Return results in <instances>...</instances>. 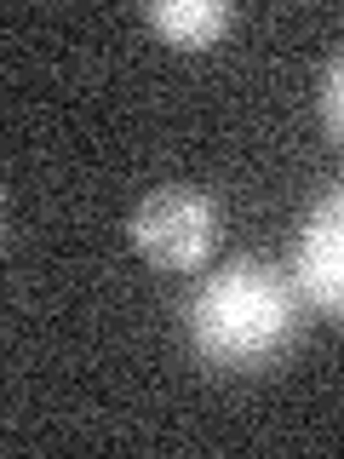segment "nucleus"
<instances>
[{"instance_id": "1", "label": "nucleus", "mask_w": 344, "mask_h": 459, "mask_svg": "<svg viewBox=\"0 0 344 459\" xmlns=\"http://www.w3.org/2000/svg\"><path fill=\"white\" fill-rule=\"evenodd\" d=\"M305 293L264 258H229L190 299V344L219 373H258L298 344Z\"/></svg>"}, {"instance_id": "2", "label": "nucleus", "mask_w": 344, "mask_h": 459, "mask_svg": "<svg viewBox=\"0 0 344 459\" xmlns=\"http://www.w3.org/2000/svg\"><path fill=\"white\" fill-rule=\"evenodd\" d=\"M219 236H224V212H219V201L201 195V190H155L133 212L138 258L155 270H172V276L207 270V258L219 253Z\"/></svg>"}, {"instance_id": "3", "label": "nucleus", "mask_w": 344, "mask_h": 459, "mask_svg": "<svg viewBox=\"0 0 344 459\" xmlns=\"http://www.w3.org/2000/svg\"><path fill=\"white\" fill-rule=\"evenodd\" d=\"M287 276H293V287L305 293L310 310L344 322V184L327 190L310 207V219L298 224Z\"/></svg>"}, {"instance_id": "4", "label": "nucleus", "mask_w": 344, "mask_h": 459, "mask_svg": "<svg viewBox=\"0 0 344 459\" xmlns=\"http://www.w3.org/2000/svg\"><path fill=\"white\" fill-rule=\"evenodd\" d=\"M143 23L178 52H207L229 35L236 12H229L224 0H155V6L143 12Z\"/></svg>"}, {"instance_id": "5", "label": "nucleus", "mask_w": 344, "mask_h": 459, "mask_svg": "<svg viewBox=\"0 0 344 459\" xmlns=\"http://www.w3.org/2000/svg\"><path fill=\"white\" fill-rule=\"evenodd\" d=\"M322 121H327V133H333V143L344 150V52L327 64V81H322Z\"/></svg>"}]
</instances>
